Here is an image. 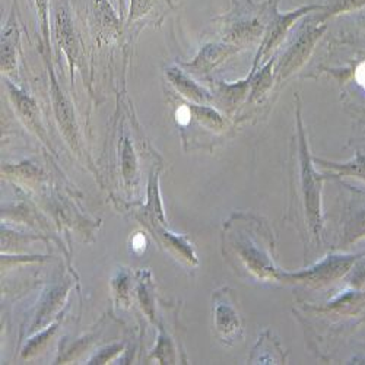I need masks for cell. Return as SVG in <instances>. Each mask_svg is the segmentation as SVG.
I'll list each match as a JSON object with an SVG mask.
<instances>
[{"label":"cell","instance_id":"5b68a950","mask_svg":"<svg viewBox=\"0 0 365 365\" xmlns=\"http://www.w3.org/2000/svg\"><path fill=\"white\" fill-rule=\"evenodd\" d=\"M18 2L14 0L11 15L6 21L5 29L2 31V68L9 72L15 65L16 44L19 40V25H18Z\"/></svg>","mask_w":365,"mask_h":365},{"label":"cell","instance_id":"7a4b0ae2","mask_svg":"<svg viewBox=\"0 0 365 365\" xmlns=\"http://www.w3.org/2000/svg\"><path fill=\"white\" fill-rule=\"evenodd\" d=\"M278 4L279 0H267V22H266V36L262 53H266L267 50L273 48L277 44L281 43V40L288 33V29L304 15L310 12H319L324 11L326 6L323 5H309L301 6L295 11H289L284 15L278 12Z\"/></svg>","mask_w":365,"mask_h":365},{"label":"cell","instance_id":"9c48e42d","mask_svg":"<svg viewBox=\"0 0 365 365\" xmlns=\"http://www.w3.org/2000/svg\"><path fill=\"white\" fill-rule=\"evenodd\" d=\"M354 78H355V82L365 91V60L364 62L358 63V66L355 68Z\"/></svg>","mask_w":365,"mask_h":365},{"label":"cell","instance_id":"8fae6325","mask_svg":"<svg viewBox=\"0 0 365 365\" xmlns=\"http://www.w3.org/2000/svg\"><path fill=\"white\" fill-rule=\"evenodd\" d=\"M115 8H117V11L120 12V15L123 16L125 12H126V4H125V0H115Z\"/></svg>","mask_w":365,"mask_h":365},{"label":"cell","instance_id":"277c9868","mask_svg":"<svg viewBox=\"0 0 365 365\" xmlns=\"http://www.w3.org/2000/svg\"><path fill=\"white\" fill-rule=\"evenodd\" d=\"M174 8L173 0H130L126 25L138 21H161Z\"/></svg>","mask_w":365,"mask_h":365},{"label":"cell","instance_id":"52a82bcc","mask_svg":"<svg viewBox=\"0 0 365 365\" xmlns=\"http://www.w3.org/2000/svg\"><path fill=\"white\" fill-rule=\"evenodd\" d=\"M362 6H365V0H333L329 6L324 8V11H322V14H320V16H317V19L324 22L327 18H331V16L339 15V14H345V12H352Z\"/></svg>","mask_w":365,"mask_h":365},{"label":"cell","instance_id":"ba28073f","mask_svg":"<svg viewBox=\"0 0 365 365\" xmlns=\"http://www.w3.org/2000/svg\"><path fill=\"white\" fill-rule=\"evenodd\" d=\"M170 78H171L173 83H175L177 88H180L181 93L187 96L189 98H193L196 101L205 100L203 91L199 86H196L192 81H189L181 72H170Z\"/></svg>","mask_w":365,"mask_h":365},{"label":"cell","instance_id":"6da1fadb","mask_svg":"<svg viewBox=\"0 0 365 365\" xmlns=\"http://www.w3.org/2000/svg\"><path fill=\"white\" fill-rule=\"evenodd\" d=\"M224 25L228 28V38L234 41L253 40L266 29L267 0L255 5L253 0H232V9L224 16Z\"/></svg>","mask_w":365,"mask_h":365},{"label":"cell","instance_id":"7c38bea8","mask_svg":"<svg viewBox=\"0 0 365 365\" xmlns=\"http://www.w3.org/2000/svg\"><path fill=\"white\" fill-rule=\"evenodd\" d=\"M361 24L365 26V15H362V16H361Z\"/></svg>","mask_w":365,"mask_h":365},{"label":"cell","instance_id":"30bf717a","mask_svg":"<svg viewBox=\"0 0 365 365\" xmlns=\"http://www.w3.org/2000/svg\"><path fill=\"white\" fill-rule=\"evenodd\" d=\"M133 247L136 249V250H142V249H145V237L143 235H136L135 238H133Z\"/></svg>","mask_w":365,"mask_h":365},{"label":"cell","instance_id":"3957f363","mask_svg":"<svg viewBox=\"0 0 365 365\" xmlns=\"http://www.w3.org/2000/svg\"><path fill=\"white\" fill-rule=\"evenodd\" d=\"M326 31V24L320 19L312 18L307 22H304V25L301 26L297 41L294 43V46L289 48V51L287 53V57L281 65L279 73L281 76L288 75L289 72H292L295 69L297 65H299L304 57L309 54V51L313 48L314 43L322 37V34Z\"/></svg>","mask_w":365,"mask_h":365},{"label":"cell","instance_id":"8992f818","mask_svg":"<svg viewBox=\"0 0 365 365\" xmlns=\"http://www.w3.org/2000/svg\"><path fill=\"white\" fill-rule=\"evenodd\" d=\"M29 6L36 14V19L40 26V33L46 43L50 41V9L51 0H28Z\"/></svg>","mask_w":365,"mask_h":365}]
</instances>
